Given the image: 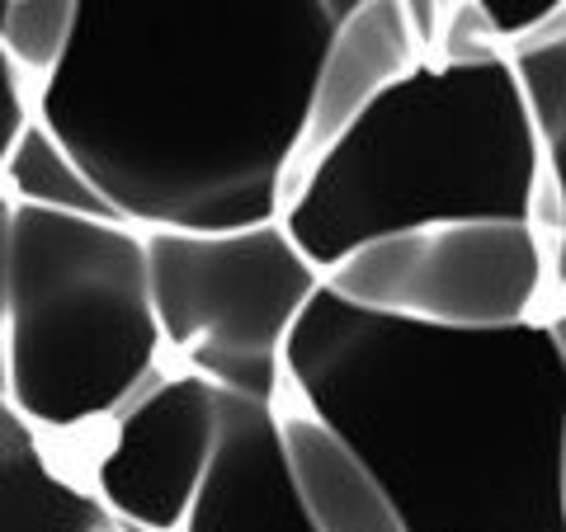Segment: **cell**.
Returning a JSON list of instances; mask_svg holds the SVG:
<instances>
[{
	"label": "cell",
	"mask_w": 566,
	"mask_h": 532,
	"mask_svg": "<svg viewBox=\"0 0 566 532\" xmlns=\"http://www.w3.org/2000/svg\"><path fill=\"white\" fill-rule=\"evenodd\" d=\"M331 24L322 0H81L33 118L137 232L279 222Z\"/></svg>",
	"instance_id": "1"
},
{
	"label": "cell",
	"mask_w": 566,
	"mask_h": 532,
	"mask_svg": "<svg viewBox=\"0 0 566 532\" xmlns=\"http://www.w3.org/2000/svg\"><path fill=\"white\" fill-rule=\"evenodd\" d=\"M283 396L382 481L406 532H566V368L547 326H424L326 283L283 344Z\"/></svg>",
	"instance_id": "2"
},
{
	"label": "cell",
	"mask_w": 566,
	"mask_h": 532,
	"mask_svg": "<svg viewBox=\"0 0 566 532\" xmlns=\"http://www.w3.org/2000/svg\"><path fill=\"white\" fill-rule=\"evenodd\" d=\"M283 232L316 269L439 222L557 226L547 141L510 52L420 62L297 180Z\"/></svg>",
	"instance_id": "3"
},
{
	"label": "cell",
	"mask_w": 566,
	"mask_h": 532,
	"mask_svg": "<svg viewBox=\"0 0 566 532\" xmlns=\"http://www.w3.org/2000/svg\"><path fill=\"white\" fill-rule=\"evenodd\" d=\"M161 363L147 236L128 222L14 208L6 340L14 411L71 457Z\"/></svg>",
	"instance_id": "4"
},
{
	"label": "cell",
	"mask_w": 566,
	"mask_h": 532,
	"mask_svg": "<svg viewBox=\"0 0 566 532\" xmlns=\"http://www.w3.org/2000/svg\"><path fill=\"white\" fill-rule=\"evenodd\" d=\"M166 359L232 396H283V344L322 292V269L283 222L227 232H142Z\"/></svg>",
	"instance_id": "5"
},
{
	"label": "cell",
	"mask_w": 566,
	"mask_h": 532,
	"mask_svg": "<svg viewBox=\"0 0 566 532\" xmlns=\"http://www.w3.org/2000/svg\"><path fill=\"white\" fill-rule=\"evenodd\" d=\"M364 311L424 326H515L547 307V236L534 222H439L368 241L326 269Z\"/></svg>",
	"instance_id": "6"
},
{
	"label": "cell",
	"mask_w": 566,
	"mask_h": 532,
	"mask_svg": "<svg viewBox=\"0 0 566 532\" xmlns=\"http://www.w3.org/2000/svg\"><path fill=\"white\" fill-rule=\"evenodd\" d=\"M218 448V386L203 372L161 363V372L76 453H62L99 494L118 528L180 532L208 457Z\"/></svg>",
	"instance_id": "7"
},
{
	"label": "cell",
	"mask_w": 566,
	"mask_h": 532,
	"mask_svg": "<svg viewBox=\"0 0 566 532\" xmlns=\"http://www.w3.org/2000/svg\"><path fill=\"white\" fill-rule=\"evenodd\" d=\"M180 532H316L270 401L218 392V448Z\"/></svg>",
	"instance_id": "8"
},
{
	"label": "cell",
	"mask_w": 566,
	"mask_h": 532,
	"mask_svg": "<svg viewBox=\"0 0 566 532\" xmlns=\"http://www.w3.org/2000/svg\"><path fill=\"white\" fill-rule=\"evenodd\" d=\"M420 62H430V43H424L411 14V0H368V6L349 10L331 24L326 52L316 62L307 128H303V147H297L289 199L316 156L364 109H374L397 81L411 76Z\"/></svg>",
	"instance_id": "9"
},
{
	"label": "cell",
	"mask_w": 566,
	"mask_h": 532,
	"mask_svg": "<svg viewBox=\"0 0 566 532\" xmlns=\"http://www.w3.org/2000/svg\"><path fill=\"white\" fill-rule=\"evenodd\" d=\"M274 415L293 486L303 494V509L316 532H406L374 467L326 419H316L293 396H279Z\"/></svg>",
	"instance_id": "10"
},
{
	"label": "cell",
	"mask_w": 566,
	"mask_h": 532,
	"mask_svg": "<svg viewBox=\"0 0 566 532\" xmlns=\"http://www.w3.org/2000/svg\"><path fill=\"white\" fill-rule=\"evenodd\" d=\"M85 476L0 396V532H109Z\"/></svg>",
	"instance_id": "11"
},
{
	"label": "cell",
	"mask_w": 566,
	"mask_h": 532,
	"mask_svg": "<svg viewBox=\"0 0 566 532\" xmlns=\"http://www.w3.org/2000/svg\"><path fill=\"white\" fill-rule=\"evenodd\" d=\"M0 189L14 208H39V212H66V217H104L123 222L114 203L99 193V184L85 174V166L52 137L39 118L14 141L10 161L0 166Z\"/></svg>",
	"instance_id": "12"
},
{
	"label": "cell",
	"mask_w": 566,
	"mask_h": 532,
	"mask_svg": "<svg viewBox=\"0 0 566 532\" xmlns=\"http://www.w3.org/2000/svg\"><path fill=\"white\" fill-rule=\"evenodd\" d=\"M76 24L81 0H0V47L33 91L62 66Z\"/></svg>",
	"instance_id": "13"
},
{
	"label": "cell",
	"mask_w": 566,
	"mask_h": 532,
	"mask_svg": "<svg viewBox=\"0 0 566 532\" xmlns=\"http://www.w3.org/2000/svg\"><path fill=\"white\" fill-rule=\"evenodd\" d=\"M463 6L476 14L486 39L505 52L543 43L566 14V0H463Z\"/></svg>",
	"instance_id": "14"
},
{
	"label": "cell",
	"mask_w": 566,
	"mask_h": 532,
	"mask_svg": "<svg viewBox=\"0 0 566 532\" xmlns=\"http://www.w3.org/2000/svg\"><path fill=\"white\" fill-rule=\"evenodd\" d=\"M29 123H33V85L20 76L10 52L0 47V166L10 161L14 141L24 137Z\"/></svg>",
	"instance_id": "15"
},
{
	"label": "cell",
	"mask_w": 566,
	"mask_h": 532,
	"mask_svg": "<svg viewBox=\"0 0 566 532\" xmlns=\"http://www.w3.org/2000/svg\"><path fill=\"white\" fill-rule=\"evenodd\" d=\"M10 226H14V203L0 189V396H6V340H10Z\"/></svg>",
	"instance_id": "16"
},
{
	"label": "cell",
	"mask_w": 566,
	"mask_h": 532,
	"mask_svg": "<svg viewBox=\"0 0 566 532\" xmlns=\"http://www.w3.org/2000/svg\"><path fill=\"white\" fill-rule=\"evenodd\" d=\"M543 141H547V184H553V208H557L553 232H566V123H557Z\"/></svg>",
	"instance_id": "17"
},
{
	"label": "cell",
	"mask_w": 566,
	"mask_h": 532,
	"mask_svg": "<svg viewBox=\"0 0 566 532\" xmlns=\"http://www.w3.org/2000/svg\"><path fill=\"white\" fill-rule=\"evenodd\" d=\"M547 236V301H566V232Z\"/></svg>",
	"instance_id": "18"
},
{
	"label": "cell",
	"mask_w": 566,
	"mask_h": 532,
	"mask_svg": "<svg viewBox=\"0 0 566 532\" xmlns=\"http://www.w3.org/2000/svg\"><path fill=\"white\" fill-rule=\"evenodd\" d=\"M538 321L547 326V340H553V353H557V363L566 368V301H547Z\"/></svg>",
	"instance_id": "19"
},
{
	"label": "cell",
	"mask_w": 566,
	"mask_h": 532,
	"mask_svg": "<svg viewBox=\"0 0 566 532\" xmlns=\"http://www.w3.org/2000/svg\"><path fill=\"white\" fill-rule=\"evenodd\" d=\"M322 6L331 10V20H340V14H349V10H359V6H368V0H322Z\"/></svg>",
	"instance_id": "20"
},
{
	"label": "cell",
	"mask_w": 566,
	"mask_h": 532,
	"mask_svg": "<svg viewBox=\"0 0 566 532\" xmlns=\"http://www.w3.org/2000/svg\"><path fill=\"white\" fill-rule=\"evenodd\" d=\"M557 481H562V509H566V424H562V453H557Z\"/></svg>",
	"instance_id": "21"
},
{
	"label": "cell",
	"mask_w": 566,
	"mask_h": 532,
	"mask_svg": "<svg viewBox=\"0 0 566 532\" xmlns=\"http://www.w3.org/2000/svg\"><path fill=\"white\" fill-rule=\"evenodd\" d=\"M547 39H566V14H562V24H557L553 33H547ZM547 39H543V43H547Z\"/></svg>",
	"instance_id": "22"
},
{
	"label": "cell",
	"mask_w": 566,
	"mask_h": 532,
	"mask_svg": "<svg viewBox=\"0 0 566 532\" xmlns=\"http://www.w3.org/2000/svg\"><path fill=\"white\" fill-rule=\"evenodd\" d=\"M109 532H123V528H118V523H114V528H109Z\"/></svg>",
	"instance_id": "23"
},
{
	"label": "cell",
	"mask_w": 566,
	"mask_h": 532,
	"mask_svg": "<svg viewBox=\"0 0 566 532\" xmlns=\"http://www.w3.org/2000/svg\"><path fill=\"white\" fill-rule=\"evenodd\" d=\"M123 532H133V528H123Z\"/></svg>",
	"instance_id": "24"
}]
</instances>
